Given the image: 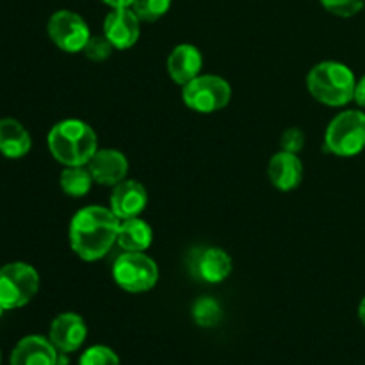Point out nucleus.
Listing matches in <instances>:
<instances>
[{
  "mask_svg": "<svg viewBox=\"0 0 365 365\" xmlns=\"http://www.w3.org/2000/svg\"><path fill=\"white\" fill-rule=\"evenodd\" d=\"M221 314L223 312H221L220 303L214 298H210V296H202V298H198L192 303L191 316L192 321H195L200 328L216 327L221 321Z\"/></svg>",
  "mask_w": 365,
  "mask_h": 365,
  "instance_id": "obj_20",
  "label": "nucleus"
},
{
  "mask_svg": "<svg viewBox=\"0 0 365 365\" xmlns=\"http://www.w3.org/2000/svg\"><path fill=\"white\" fill-rule=\"evenodd\" d=\"M48 152L57 163L66 166H88L98 150V135L93 127L77 118L61 120L46 135Z\"/></svg>",
  "mask_w": 365,
  "mask_h": 365,
  "instance_id": "obj_2",
  "label": "nucleus"
},
{
  "mask_svg": "<svg viewBox=\"0 0 365 365\" xmlns=\"http://www.w3.org/2000/svg\"><path fill=\"white\" fill-rule=\"evenodd\" d=\"M356 77L351 68L339 61L317 63L307 75L310 96L328 107H344L355 100Z\"/></svg>",
  "mask_w": 365,
  "mask_h": 365,
  "instance_id": "obj_3",
  "label": "nucleus"
},
{
  "mask_svg": "<svg viewBox=\"0 0 365 365\" xmlns=\"http://www.w3.org/2000/svg\"><path fill=\"white\" fill-rule=\"evenodd\" d=\"M267 177L278 191H294L303 180V163L298 153L285 150L274 153L267 164Z\"/></svg>",
  "mask_w": 365,
  "mask_h": 365,
  "instance_id": "obj_15",
  "label": "nucleus"
},
{
  "mask_svg": "<svg viewBox=\"0 0 365 365\" xmlns=\"http://www.w3.org/2000/svg\"><path fill=\"white\" fill-rule=\"evenodd\" d=\"M93 180L91 173H89L88 166H66L61 171L59 185L63 192L71 198H82L91 191Z\"/></svg>",
  "mask_w": 365,
  "mask_h": 365,
  "instance_id": "obj_19",
  "label": "nucleus"
},
{
  "mask_svg": "<svg viewBox=\"0 0 365 365\" xmlns=\"http://www.w3.org/2000/svg\"><path fill=\"white\" fill-rule=\"evenodd\" d=\"M78 365H121V362L114 349H110L109 346L96 344L82 353Z\"/></svg>",
  "mask_w": 365,
  "mask_h": 365,
  "instance_id": "obj_22",
  "label": "nucleus"
},
{
  "mask_svg": "<svg viewBox=\"0 0 365 365\" xmlns=\"http://www.w3.org/2000/svg\"><path fill=\"white\" fill-rule=\"evenodd\" d=\"M59 351L43 335H27L14 346L9 365H57Z\"/></svg>",
  "mask_w": 365,
  "mask_h": 365,
  "instance_id": "obj_14",
  "label": "nucleus"
},
{
  "mask_svg": "<svg viewBox=\"0 0 365 365\" xmlns=\"http://www.w3.org/2000/svg\"><path fill=\"white\" fill-rule=\"evenodd\" d=\"M171 2L173 0H132L130 7L138 14L139 20L152 24V21L160 20L170 11Z\"/></svg>",
  "mask_w": 365,
  "mask_h": 365,
  "instance_id": "obj_21",
  "label": "nucleus"
},
{
  "mask_svg": "<svg viewBox=\"0 0 365 365\" xmlns=\"http://www.w3.org/2000/svg\"><path fill=\"white\" fill-rule=\"evenodd\" d=\"M153 242V230L141 217L123 220L118 230V245L123 252L145 253Z\"/></svg>",
  "mask_w": 365,
  "mask_h": 365,
  "instance_id": "obj_18",
  "label": "nucleus"
},
{
  "mask_svg": "<svg viewBox=\"0 0 365 365\" xmlns=\"http://www.w3.org/2000/svg\"><path fill=\"white\" fill-rule=\"evenodd\" d=\"M48 339L59 353H75L88 339V324L75 312H63L50 323Z\"/></svg>",
  "mask_w": 365,
  "mask_h": 365,
  "instance_id": "obj_10",
  "label": "nucleus"
},
{
  "mask_svg": "<svg viewBox=\"0 0 365 365\" xmlns=\"http://www.w3.org/2000/svg\"><path fill=\"white\" fill-rule=\"evenodd\" d=\"M128 168L130 164L127 155L116 148H98L88 163L93 180L107 187H114L123 182L128 175Z\"/></svg>",
  "mask_w": 365,
  "mask_h": 365,
  "instance_id": "obj_11",
  "label": "nucleus"
},
{
  "mask_svg": "<svg viewBox=\"0 0 365 365\" xmlns=\"http://www.w3.org/2000/svg\"><path fill=\"white\" fill-rule=\"evenodd\" d=\"M355 102L359 103V107L365 109V75L362 78L356 81V88H355Z\"/></svg>",
  "mask_w": 365,
  "mask_h": 365,
  "instance_id": "obj_26",
  "label": "nucleus"
},
{
  "mask_svg": "<svg viewBox=\"0 0 365 365\" xmlns=\"http://www.w3.org/2000/svg\"><path fill=\"white\" fill-rule=\"evenodd\" d=\"M106 6H109L110 9H114V7H130L132 0H102Z\"/></svg>",
  "mask_w": 365,
  "mask_h": 365,
  "instance_id": "obj_27",
  "label": "nucleus"
},
{
  "mask_svg": "<svg viewBox=\"0 0 365 365\" xmlns=\"http://www.w3.org/2000/svg\"><path fill=\"white\" fill-rule=\"evenodd\" d=\"M32 148L27 128L14 118H0V155L6 159H21Z\"/></svg>",
  "mask_w": 365,
  "mask_h": 365,
  "instance_id": "obj_17",
  "label": "nucleus"
},
{
  "mask_svg": "<svg viewBox=\"0 0 365 365\" xmlns=\"http://www.w3.org/2000/svg\"><path fill=\"white\" fill-rule=\"evenodd\" d=\"M324 150L335 157H356L365 150V113L348 109L339 113L324 132Z\"/></svg>",
  "mask_w": 365,
  "mask_h": 365,
  "instance_id": "obj_4",
  "label": "nucleus"
},
{
  "mask_svg": "<svg viewBox=\"0 0 365 365\" xmlns=\"http://www.w3.org/2000/svg\"><path fill=\"white\" fill-rule=\"evenodd\" d=\"M120 225L121 220L109 207H82L70 221L68 237L71 250L84 262H96L103 259L114 242H118Z\"/></svg>",
  "mask_w": 365,
  "mask_h": 365,
  "instance_id": "obj_1",
  "label": "nucleus"
},
{
  "mask_svg": "<svg viewBox=\"0 0 365 365\" xmlns=\"http://www.w3.org/2000/svg\"><path fill=\"white\" fill-rule=\"evenodd\" d=\"M319 2L328 13L341 18L356 16L365 6V0H319Z\"/></svg>",
  "mask_w": 365,
  "mask_h": 365,
  "instance_id": "obj_23",
  "label": "nucleus"
},
{
  "mask_svg": "<svg viewBox=\"0 0 365 365\" xmlns=\"http://www.w3.org/2000/svg\"><path fill=\"white\" fill-rule=\"evenodd\" d=\"M46 32L53 45L66 53L82 52L91 38L88 21L70 9L56 11L46 24Z\"/></svg>",
  "mask_w": 365,
  "mask_h": 365,
  "instance_id": "obj_8",
  "label": "nucleus"
},
{
  "mask_svg": "<svg viewBox=\"0 0 365 365\" xmlns=\"http://www.w3.org/2000/svg\"><path fill=\"white\" fill-rule=\"evenodd\" d=\"M232 100V86L220 75H198L182 86V102L200 114H212L225 109Z\"/></svg>",
  "mask_w": 365,
  "mask_h": 365,
  "instance_id": "obj_7",
  "label": "nucleus"
},
{
  "mask_svg": "<svg viewBox=\"0 0 365 365\" xmlns=\"http://www.w3.org/2000/svg\"><path fill=\"white\" fill-rule=\"evenodd\" d=\"M305 132L302 128H296L291 127L282 134L280 139V145L282 150L285 152H291V153H299L303 148H305Z\"/></svg>",
  "mask_w": 365,
  "mask_h": 365,
  "instance_id": "obj_25",
  "label": "nucleus"
},
{
  "mask_svg": "<svg viewBox=\"0 0 365 365\" xmlns=\"http://www.w3.org/2000/svg\"><path fill=\"white\" fill-rule=\"evenodd\" d=\"M0 364H2V353H0Z\"/></svg>",
  "mask_w": 365,
  "mask_h": 365,
  "instance_id": "obj_30",
  "label": "nucleus"
},
{
  "mask_svg": "<svg viewBox=\"0 0 365 365\" xmlns=\"http://www.w3.org/2000/svg\"><path fill=\"white\" fill-rule=\"evenodd\" d=\"M39 273L27 262H9L0 267V305L16 310L29 305L39 291Z\"/></svg>",
  "mask_w": 365,
  "mask_h": 365,
  "instance_id": "obj_5",
  "label": "nucleus"
},
{
  "mask_svg": "<svg viewBox=\"0 0 365 365\" xmlns=\"http://www.w3.org/2000/svg\"><path fill=\"white\" fill-rule=\"evenodd\" d=\"M4 312H6V309H4V307L0 305V317H2V314H4Z\"/></svg>",
  "mask_w": 365,
  "mask_h": 365,
  "instance_id": "obj_29",
  "label": "nucleus"
},
{
  "mask_svg": "<svg viewBox=\"0 0 365 365\" xmlns=\"http://www.w3.org/2000/svg\"><path fill=\"white\" fill-rule=\"evenodd\" d=\"M148 205V191L145 185L132 178H125L118 185H114L109 198V209L123 220L139 217Z\"/></svg>",
  "mask_w": 365,
  "mask_h": 365,
  "instance_id": "obj_12",
  "label": "nucleus"
},
{
  "mask_svg": "<svg viewBox=\"0 0 365 365\" xmlns=\"http://www.w3.org/2000/svg\"><path fill=\"white\" fill-rule=\"evenodd\" d=\"M359 319L365 328V296H364L362 302H360V305H359Z\"/></svg>",
  "mask_w": 365,
  "mask_h": 365,
  "instance_id": "obj_28",
  "label": "nucleus"
},
{
  "mask_svg": "<svg viewBox=\"0 0 365 365\" xmlns=\"http://www.w3.org/2000/svg\"><path fill=\"white\" fill-rule=\"evenodd\" d=\"M166 70L171 81L178 86H185L202 75L203 70V56L198 46L191 43H182L177 45L166 59Z\"/></svg>",
  "mask_w": 365,
  "mask_h": 365,
  "instance_id": "obj_13",
  "label": "nucleus"
},
{
  "mask_svg": "<svg viewBox=\"0 0 365 365\" xmlns=\"http://www.w3.org/2000/svg\"><path fill=\"white\" fill-rule=\"evenodd\" d=\"M114 46L110 45L109 39L106 38V36H91L88 41V45L84 46V56L88 57V59L95 61V63H102V61L109 59L110 53H113Z\"/></svg>",
  "mask_w": 365,
  "mask_h": 365,
  "instance_id": "obj_24",
  "label": "nucleus"
},
{
  "mask_svg": "<svg viewBox=\"0 0 365 365\" xmlns=\"http://www.w3.org/2000/svg\"><path fill=\"white\" fill-rule=\"evenodd\" d=\"M113 278L120 289L130 294L152 291L159 282V266L146 253L125 252L114 260Z\"/></svg>",
  "mask_w": 365,
  "mask_h": 365,
  "instance_id": "obj_6",
  "label": "nucleus"
},
{
  "mask_svg": "<svg viewBox=\"0 0 365 365\" xmlns=\"http://www.w3.org/2000/svg\"><path fill=\"white\" fill-rule=\"evenodd\" d=\"M192 267L196 269V277L200 280L216 285L230 277L234 262L223 248H205L196 255Z\"/></svg>",
  "mask_w": 365,
  "mask_h": 365,
  "instance_id": "obj_16",
  "label": "nucleus"
},
{
  "mask_svg": "<svg viewBox=\"0 0 365 365\" xmlns=\"http://www.w3.org/2000/svg\"><path fill=\"white\" fill-rule=\"evenodd\" d=\"M103 36L116 50L132 48L141 36V20L132 7H114L103 20Z\"/></svg>",
  "mask_w": 365,
  "mask_h": 365,
  "instance_id": "obj_9",
  "label": "nucleus"
}]
</instances>
